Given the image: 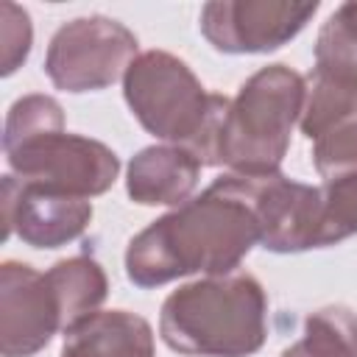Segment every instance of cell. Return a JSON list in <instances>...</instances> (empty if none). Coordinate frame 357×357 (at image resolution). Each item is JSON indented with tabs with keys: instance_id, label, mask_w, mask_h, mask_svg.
Listing matches in <instances>:
<instances>
[{
	"instance_id": "obj_2",
	"label": "cell",
	"mask_w": 357,
	"mask_h": 357,
	"mask_svg": "<svg viewBox=\"0 0 357 357\" xmlns=\"http://www.w3.org/2000/svg\"><path fill=\"white\" fill-rule=\"evenodd\" d=\"M307 78L287 64L257 70L234 98L220 95L215 114L192 153L204 167H229L237 176L279 173L301 120Z\"/></svg>"
},
{
	"instance_id": "obj_11",
	"label": "cell",
	"mask_w": 357,
	"mask_h": 357,
	"mask_svg": "<svg viewBox=\"0 0 357 357\" xmlns=\"http://www.w3.org/2000/svg\"><path fill=\"white\" fill-rule=\"evenodd\" d=\"M198 156L184 145H148L126 170V192L142 206H181L190 201L198 176Z\"/></svg>"
},
{
	"instance_id": "obj_19",
	"label": "cell",
	"mask_w": 357,
	"mask_h": 357,
	"mask_svg": "<svg viewBox=\"0 0 357 357\" xmlns=\"http://www.w3.org/2000/svg\"><path fill=\"white\" fill-rule=\"evenodd\" d=\"M31 42H33V28H31V17L25 8H20L17 3H0V45H3V75H11L31 53Z\"/></svg>"
},
{
	"instance_id": "obj_13",
	"label": "cell",
	"mask_w": 357,
	"mask_h": 357,
	"mask_svg": "<svg viewBox=\"0 0 357 357\" xmlns=\"http://www.w3.org/2000/svg\"><path fill=\"white\" fill-rule=\"evenodd\" d=\"M47 279H50L56 298H59V307H61L64 332L73 324H78L81 318L98 312V307L103 304V298L109 293L106 273H103L100 262L92 257L59 259L47 271Z\"/></svg>"
},
{
	"instance_id": "obj_6",
	"label": "cell",
	"mask_w": 357,
	"mask_h": 357,
	"mask_svg": "<svg viewBox=\"0 0 357 357\" xmlns=\"http://www.w3.org/2000/svg\"><path fill=\"white\" fill-rule=\"evenodd\" d=\"M6 159L20 181L78 198L103 195L120 173V159L109 145L64 128L6 148Z\"/></svg>"
},
{
	"instance_id": "obj_10",
	"label": "cell",
	"mask_w": 357,
	"mask_h": 357,
	"mask_svg": "<svg viewBox=\"0 0 357 357\" xmlns=\"http://www.w3.org/2000/svg\"><path fill=\"white\" fill-rule=\"evenodd\" d=\"M251 204L259 220V245L273 254L318 248L321 190L282 173L248 176Z\"/></svg>"
},
{
	"instance_id": "obj_17",
	"label": "cell",
	"mask_w": 357,
	"mask_h": 357,
	"mask_svg": "<svg viewBox=\"0 0 357 357\" xmlns=\"http://www.w3.org/2000/svg\"><path fill=\"white\" fill-rule=\"evenodd\" d=\"M64 128V112L56 98L50 95H22L11 103L6 114V131H3V151L14 148L20 142H28L33 137L61 131Z\"/></svg>"
},
{
	"instance_id": "obj_1",
	"label": "cell",
	"mask_w": 357,
	"mask_h": 357,
	"mask_svg": "<svg viewBox=\"0 0 357 357\" xmlns=\"http://www.w3.org/2000/svg\"><path fill=\"white\" fill-rule=\"evenodd\" d=\"M259 243L248 176L226 173L201 195L148 223L126 248V276L159 287L178 276H226Z\"/></svg>"
},
{
	"instance_id": "obj_12",
	"label": "cell",
	"mask_w": 357,
	"mask_h": 357,
	"mask_svg": "<svg viewBox=\"0 0 357 357\" xmlns=\"http://www.w3.org/2000/svg\"><path fill=\"white\" fill-rule=\"evenodd\" d=\"M61 357H156L153 329L128 310H98L64 332Z\"/></svg>"
},
{
	"instance_id": "obj_8",
	"label": "cell",
	"mask_w": 357,
	"mask_h": 357,
	"mask_svg": "<svg viewBox=\"0 0 357 357\" xmlns=\"http://www.w3.org/2000/svg\"><path fill=\"white\" fill-rule=\"evenodd\" d=\"M64 332L61 307L47 273L25 262L0 265V354L33 357L56 332Z\"/></svg>"
},
{
	"instance_id": "obj_14",
	"label": "cell",
	"mask_w": 357,
	"mask_h": 357,
	"mask_svg": "<svg viewBox=\"0 0 357 357\" xmlns=\"http://www.w3.org/2000/svg\"><path fill=\"white\" fill-rule=\"evenodd\" d=\"M312 73L357 95V3L337 6L321 25Z\"/></svg>"
},
{
	"instance_id": "obj_5",
	"label": "cell",
	"mask_w": 357,
	"mask_h": 357,
	"mask_svg": "<svg viewBox=\"0 0 357 357\" xmlns=\"http://www.w3.org/2000/svg\"><path fill=\"white\" fill-rule=\"evenodd\" d=\"M137 50L139 42L123 22L103 14L75 17L53 33L45 73L61 92H98L126 75Z\"/></svg>"
},
{
	"instance_id": "obj_7",
	"label": "cell",
	"mask_w": 357,
	"mask_h": 357,
	"mask_svg": "<svg viewBox=\"0 0 357 357\" xmlns=\"http://www.w3.org/2000/svg\"><path fill=\"white\" fill-rule=\"evenodd\" d=\"M315 11L318 3L212 0L201 8V33L220 53H271L298 36Z\"/></svg>"
},
{
	"instance_id": "obj_3",
	"label": "cell",
	"mask_w": 357,
	"mask_h": 357,
	"mask_svg": "<svg viewBox=\"0 0 357 357\" xmlns=\"http://www.w3.org/2000/svg\"><path fill=\"white\" fill-rule=\"evenodd\" d=\"M159 335L187 357H248L268 337V296L245 271L181 284L162 304Z\"/></svg>"
},
{
	"instance_id": "obj_16",
	"label": "cell",
	"mask_w": 357,
	"mask_h": 357,
	"mask_svg": "<svg viewBox=\"0 0 357 357\" xmlns=\"http://www.w3.org/2000/svg\"><path fill=\"white\" fill-rule=\"evenodd\" d=\"M321 190V223H318V248L343 243L357 234V173L329 178Z\"/></svg>"
},
{
	"instance_id": "obj_9",
	"label": "cell",
	"mask_w": 357,
	"mask_h": 357,
	"mask_svg": "<svg viewBox=\"0 0 357 357\" xmlns=\"http://www.w3.org/2000/svg\"><path fill=\"white\" fill-rule=\"evenodd\" d=\"M3 237L17 234L31 248H59L81 237L92 220L89 198L67 195L39 184L3 178Z\"/></svg>"
},
{
	"instance_id": "obj_4",
	"label": "cell",
	"mask_w": 357,
	"mask_h": 357,
	"mask_svg": "<svg viewBox=\"0 0 357 357\" xmlns=\"http://www.w3.org/2000/svg\"><path fill=\"white\" fill-rule=\"evenodd\" d=\"M123 98L148 134L190 151L220 100L218 92H206L187 61L167 50H145L131 61L123 75Z\"/></svg>"
},
{
	"instance_id": "obj_20",
	"label": "cell",
	"mask_w": 357,
	"mask_h": 357,
	"mask_svg": "<svg viewBox=\"0 0 357 357\" xmlns=\"http://www.w3.org/2000/svg\"><path fill=\"white\" fill-rule=\"evenodd\" d=\"M282 357H318V354H315V351H310V349L304 346V340H298V343L287 346V349L282 351Z\"/></svg>"
},
{
	"instance_id": "obj_18",
	"label": "cell",
	"mask_w": 357,
	"mask_h": 357,
	"mask_svg": "<svg viewBox=\"0 0 357 357\" xmlns=\"http://www.w3.org/2000/svg\"><path fill=\"white\" fill-rule=\"evenodd\" d=\"M312 165L324 181L357 173V112L346 114L312 139Z\"/></svg>"
},
{
	"instance_id": "obj_15",
	"label": "cell",
	"mask_w": 357,
	"mask_h": 357,
	"mask_svg": "<svg viewBox=\"0 0 357 357\" xmlns=\"http://www.w3.org/2000/svg\"><path fill=\"white\" fill-rule=\"evenodd\" d=\"M301 340L318 357H357V315L340 304L321 307L307 315Z\"/></svg>"
}]
</instances>
